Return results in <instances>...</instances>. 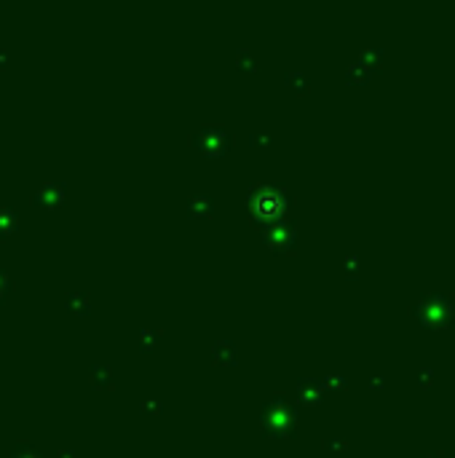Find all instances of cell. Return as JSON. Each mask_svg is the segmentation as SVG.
<instances>
[{"label": "cell", "instance_id": "7a4b0ae2", "mask_svg": "<svg viewBox=\"0 0 455 458\" xmlns=\"http://www.w3.org/2000/svg\"><path fill=\"white\" fill-rule=\"evenodd\" d=\"M14 228H16V212H11V209H0V236L11 233Z\"/></svg>", "mask_w": 455, "mask_h": 458}, {"label": "cell", "instance_id": "6da1fadb", "mask_svg": "<svg viewBox=\"0 0 455 458\" xmlns=\"http://www.w3.org/2000/svg\"><path fill=\"white\" fill-rule=\"evenodd\" d=\"M54 190L59 193V188H56V185H43V188L32 196V201H35V204H43V207H46V204L59 201V196H54Z\"/></svg>", "mask_w": 455, "mask_h": 458}, {"label": "cell", "instance_id": "3957f363", "mask_svg": "<svg viewBox=\"0 0 455 458\" xmlns=\"http://www.w3.org/2000/svg\"><path fill=\"white\" fill-rule=\"evenodd\" d=\"M11 458H37V453L32 450V447H16Z\"/></svg>", "mask_w": 455, "mask_h": 458}]
</instances>
